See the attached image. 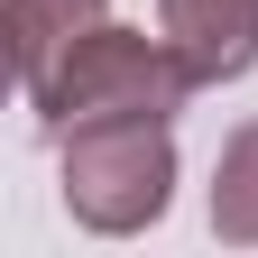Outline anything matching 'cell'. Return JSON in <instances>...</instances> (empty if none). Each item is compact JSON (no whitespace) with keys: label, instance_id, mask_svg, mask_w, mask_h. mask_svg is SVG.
I'll list each match as a JSON object with an SVG mask.
<instances>
[{"label":"cell","instance_id":"1","mask_svg":"<svg viewBox=\"0 0 258 258\" xmlns=\"http://www.w3.org/2000/svg\"><path fill=\"white\" fill-rule=\"evenodd\" d=\"M194 92L203 83H194V64L175 55L166 28L148 37V28L102 19V28H83V37L55 55V74L28 92V111L64 139V129H83V120H175Z\"/></svg>","mask_w":258,"mask_h":258},{"label":"cell","instance_id":"2","mask_svg":"<svg viewBox=\"0 0 258 258\" xmlns=\"http://www.w3.org/2000/svg\"><path fill=\"white\" fill-rule=\"evenodd\" d=\"M64 212L102 240H129L175 203V120H83L55 139Z\"/></svg>","mask_w":258,"mask_h":258},{"label":"cell","instance_id":"3","mask_svg":"<svg viewBox=\"0 0 258 258\" xmlns=\"http://www.w3.org/2000/svg\"><path fill=\"white\" fill-rule=\"evenodd\" d=\"M157 28L194 64V83H240L258 64V0H157Z\"/></svg>","mask_w":258,"mask_h":258},{"label":"cell","instance_id":"4","mask_svg":"<svg viewBox=\"0 0 258 258\" xmlns=\"http://www.w3.org/2000/svg\"><path fill=\"white\" fill-rule=\"evenodd\" d=\"M111 0H0V37H10V74L19 92H37L55 74V55L83 37V28H102Z\"/></svg>","mask_w":258,"mask_h":258},{"label":"cell","instance_id":"5","mask_svg":"<svg viewBox=\"0 0 258 258\" xmlns=\"http://www.w3.org/2000/svg\"><path fill=\"white\" fill-rule=\"evenodd\" d=\"M212 231L231 249H258V120H240L212 157Z\"/></svg>","mask_w":258,"mask_h":258}]
</instances>
